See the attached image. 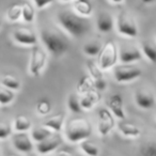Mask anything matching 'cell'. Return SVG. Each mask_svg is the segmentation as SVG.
Segmentation results:
<instances>
[{
    "mask_svg": "<svg viewBox=\"0 0 156 156\" xmlns=\"http://www.w3.org/2000/svg\"><path fill=\"white\" fill-rule=\"evenodd\" d=\"M101 101V93L98 90H91L83 94V96L80 98V105L83 110H91L93 109L98 102Z\"/></svg>",
    "mask_w": 156,
    "mask_h": 156,
    "instance_id": "obj_16",
    "label": "cell"
},
{
    "mask_svg": "<svg viewBox=\"0 0 156 156\" xmlns=\"http://www.w3.org/2000/svg\"><path fill=\"white\" fill-rule=\"evenodd\" d=\"M14 98H15L14 91L3 87L2 85H0V105L7 106V105L11 104L13 102Z\"/></svg>",
    "mask_w": 156,
    "mask_h": 156,
    "instance_id": "obj_27",
    "label": "cell"
},
{
    "mask_svg": "<svg viewBox=\"0 0 156 156\" xmlns=\"http://www.w3.org/2000/svg\"><path fill=\"white\" fill-rule=\"evenodd\" d=\"M103 45L98 41H91L89 43H86L83 45V52L89 57H95L100 54Z\"/></svg>",
    "mask_w": 156,
    "mask_h": 156,
    "instance_id": "obj_28",
    "label": "cell"
},
{
    "mask_svg": "<svg viewBox=\"0 0 156 156\" xmlns=\"http://www.w3.org/2000/svg\"><path fill=\"white\" fill-rule=\"evenodd\" d=\"M52 135V132L50 129H48L45 126H37L31 129V138L35 142H41V141L45 140L46 138H48L49 136Z\"/></svg>",
    "mask_w": 156,
    "mask_h": 156,
    "instance_id": "obj_23",
    "label": "cell"
},
{
    "mask_svg": "<svg viewBox=\"0 0 156 156\" xmlns=\"http://www.w3.org/2000/svg\"><path fill=\"white\" fill-rule=\"evenodd\" d=\"M10 156H18V155H15V154H12V155H10Z\"/></svg>",
    "mask_w": 156,
    "mask_h": 156,
    "instance_id": "obj_41",
    "label": "cell"
},
{
    "mask_svg": "<svg viewBox=\"0 0 156 156\" xmlns=\"http://www.w3.org/2000/svg\"><path fill=\"white\" fill-rule=\"evenodd\" d=\"M142 55L145 56L152 63L156 64V42L153 40H144L140 44Z\"/></svg>",
    "mask_w": 156,
    "mask_h": 156,
    "instance_id": "obj_19",
    "label": "cell"
},
{
    "mask_svg": "<svg viewBox=\"0 0 156 156\" xmlns=\"http://www.w3.org/2000/svg\"><path fill=\"white\" fill-rule=\"evenodd\" d=\"M13 126L7 121H0V140H5L13 134Z\"/></svg>",
    "mask_w": 156,
    "mask_h": 156,
    "instance_id": "obj_34",
    "label": "cell"
},
{
    "mask_svg": "<svg viewBox=\"0 0 156 156\" xmlns=\"http://www.w3.org/2000/svg\"><path fill=\"white\" fill-rule=\"evenodd\" d=\"M22 18L26 23H32L34 20L35 11L33 5L28 1H25L22 5Z\"/></svg>",
    "mask_w": 156,
    "mask_h": 156,
    "instance_id": "obj_30",
    "label": "cell"
},
{
    "mask_svg": "<svg viewBox=\"0 0 156 156\" xmlns=\"http://www.w3.org/2000/svg\"><path fill=\"white\" fill-rule=\"evenodd\" d=\"M63 1H69V0H63Z\"/></svg>",
    "mask_w": 156,
    "mask_h": 156,
    "instance_id": "obj_43",
    "label": "cell"
},
{
    "mask_svg": "<svg viewBox=\"0 0 156 156\" xmlns=\"http://www.w3.org/2000/svg\"><path fill=\"white\" fill-rule=\"evenodd\" d=\"M92 134V125L87 119L75 118L67 122L64 129V136L72 143H79L88 139Z\"/></svg>",
    "mask_w": 156,
    "mask_h": 156,
    "instance_id": "obj_3",
    "label": "cell"
},
{
    "mask_svg": "<svg viewBox=\"0 0 156 156\" xmlns=\"http://www.w3.org/2000/svg\"><path fill=\"white\" fill-rule=\"evenodd\" d=\"M112 72L115 81L121 83L134 81L142 75V69L132 63L130 64H125V63L117 64L112 69Z\"/></svg>",
    "mask_w": 156,
    "mask_h": 156,
    "instance_id": "obj_5",
    "label": "cell"
},
{
    "mask_svg": "<svg viewBox=\"0 0 156 156\" xmlns=\"http://www.w3.org/2000/svg\"><path fill=\"white\" fill-rule=\"evenodd\" d=\"M11 141L14 149L20 153H30L33 150V140L26 132L14 133L11 136Z\"/></svg>",
    "mask_w": 156,
    "mask_h": 156,
    "instance_id": "obj_9",
    "label": "cell"
},
{
    "mask_svg": "<svg viewBox=\"0 0 156 156\" xmlns=\"http://www.w3.org/2000/svg\"><path fill=\"white\" fill-rule=\"evenodd\" d=\"M108 109L115 118L120 120H125L126 113L124 109L123 98L120 94H113L110 96L108 101Z\"/></svg>",
    "mask_w": 156,
    "mask_h": 156,
    "instance_id": "obj_14",
    "label": "cell"
},
{
    "mask_svg": "<svg viewBox=\"0 0 156 156\" xmlns=\"http://www.w3.org/2000/svg\"><path fill=\"white\" fill-rule=\"evenodd\" d=\"M87 69L89 71V74L91 76V78L94 80L96 79H100V78H103V71L101 69V67L98 66V62H94L93 60H88L87 62Z\"/></svg>",
    "mask_w": 156,
    "mask_h": 156,
    "instance_id": "obj_32",
    "label": "cell"
},
{
    "mask_svg": "<svg viewBox=\"0 0 156 156\" xmlns=\"http://www.w3.org/2000/svg\"><path fill=\"white\" fill-rule=\"evenodd\" d=\"M31 128H32V122L29 118L25 115H18L13 120V129L15 132H28Z\"/></svg>",
    "mask_w": 156,
    "mask_h": 156,
    "instance_id": "obj_20",
    "label": "cell"
},
{
    "mask_svg": "<svg viewBox=\"0 0 156 156\" xmlns=\"http://www.w3.org/2000/svg\"><path fill=\"white\" fill-rule=\"evenodd\" d=\"M74 9L78 15L88 17L92 14V5L90 1H80L75 0L74 1Z\"/></svg>",
    "mask_w": 156,
    "mask_h": 156,
    "instance_id": "obj_24",
    "label": "cell"
},
{
    "mask_svg": "<svg viewBox=\"0 0 156 156\" xmlns=\"http://www.w3.org/2000/svg\"><path fill=\"white\" fill-rule=\"evenodd\" d=\"M62 144V138L58 135H51L45 140L37 143V152L41 155H47L51 152L56 151Z\"/></svg>",
    "mask_w": 156,
    "mask_h": 156,
    "instance_id": "obj_12",
    "label": "cell"
},
{
    "mask_svg": "<svg viewBox=\"0 0 156 156\" xmlns=\"http://www.w3.org/2000/svg\"><path fill=\"white\" fill-rule=\"evenodd\" d=\"M115 115L107 108H102L98 111V132L101 136H107L115 128Z\"/></svg>",
    "mask_w": 156,
    "mask_h": 156,
    "instance_id": "obj_8",
    "label": "cell"
},
{
    "mask_svg": "<svg viewBox=\"0 0 156 156\" xmlns=\"http://www.w3.org/2000/svg\"><path fill=\"white\" fill-rule=\"evenodd\" d=\"M35 109L40 115H46L51 111V104L46 98H42V100L37 101V105H35Z\"/></svg>",
    "mask_w": 156,
    "mask_h": 156,
    "instance_id": "obj_33",
    "label": "cell"
},
{
    "mask_svg": "<svg viewBox=\"0 0 156 156\" xmlns=\"http://www.w3.org/2000/svg\"><path fill=\"white\" fill-rule=\"evenodd\" d=\"M135 103L136 105L141 109H144V110H149V109H152L155 105L156 101H155V96L149 90H137L135 92Z\"/></svg>",
    "mask_w": 156,
    "mask_h": 156,
    "instance_id": "obj_13",
    "label": "cell"
},
{
    "mask_svg": "<svg viewBox=\"0 0 156 156\" xmlns=\"http://www.w3.org/2000/svg\"><path fill=\"white\" fill-rule=\"evenodd\" d=\"M67 108L73 113H79L83 108L80 105V98H78L76 93H72L67 98Z\"/></svg>",
    "mask_w": 156,
    "mask_h": 156,
    "instance_id": "obj_31",
    "label": "cell"
},
{
    "mask_svg": "<svg viewBox=\"0 0 156 156\" xmlns=\"http://www.w3.org/2000/svg\"><path fill=\"white\" fill-rule=\"evenodd\" d=\"M115 27L118 32L126 37H136L138 35V27L132 14L126 11H122L118 14L115 20Z\"/></svg>",
    "mask_w": 156,
    "mask_h": 156,
    "instance_id": "obj_6",
    "label": "cell"
},
{
    "mask_svg": "<svg viewBox=\"0 0 156 156\" xmlns=\"http://www.w3.org/2000/svg\"><path fill=\"white\" fill-rule=\"evenodd\" d=\"M13 40L17 44L24 46H34L37 43V37L31 29L29 28H18L14 30Z\"/></svg>",
    "mask_w": 156,
    "mask_h": 156,
    "instance_id": "obj_11",
    "label": "cell"
},
{
    "mask_svg": "<svg viewBox=\"0 0 156 156\" xmlns=\"http://www.w3.org/2000/svg\"><path fill=\"white\" fill-rule=\"evenodd\" d=\"M80 1H90V0H80Z\"/></svg>",
    "mask_w": 156,
    "mask_h": 156,
    "instance_id": "obj_42",
    "label": "cell"
},
{
    "mask_svg": "<svg viewBox=\"0 0 156 156\" xmlns=\"http://www.w3.org/2000/svg\"><path fill=\"white\" fill-rule=\"evenodd\" d=\"M143 55L141 49L134 45H123L119 49V60L121 63L130 64L142 59Z\"/></svg>",
    "mask_w": 156,
    "mask_h": 156,
    "instance_id": "obj_10",
    "label": "cell"
},
{
    "mask_svg": "<svg viewBox=\"0 0 156 156\" xmlns=\"http://www.w3.org/2000/svg\"><path fill=\"white\" fill-rule=\"evenodd\" d=\"M117 128L119 133L125 138H139L141 135V129L135 124H132L129 122H125L124 120H121L119 123L117 124Z\"/></svg>",
    "mask_w": 156,
    "mask_h": 156,
    "instance_id": "obj_15",
    "label": "cell"
},
{
    "mask_svg": "<svg viewBox=\"0 0 156 156\" xmlns=\"http://www.w3.org/2000/svg\"><path fill=\"white\" fill-rule=\"evenodd\" d=\"M28 156H35V154H29Z\"/></svg>",
    "mask_w": 156,
    "mask_h": 156,
    "instance_id": "obj_40",
    "label": "cell"
},
{
    "mask_svg": "<svg viewBox=\"0 0 156 156\" xmlns=\"http://www.w3.org/2000/svg\"><path fill=\"white\" fill-rule=\"evenodd\" d=\"M1 85L12 91H18L22 87V83L18 78H16L13 75H5L1 78Z\"/></svg>",
    "mask_w": 156,
    "mask_h": 156,
    "instance_id": "obj_26",
    "label": "cell"
},
{
    "mask_svg": "<svg viewBox=\"0 0 156 156\" xmlns=\"http://www.w3.org/2000/svg\"><path fill=\"white\" fill-rule=\"evenodd\" d=\"M115 26V20L113 17L107 12H102L98 14V20H96V27L98 30L102 33H108L112 30Z\"/></svg>",
    "mask_w": 156,
    "mask_h": 156,
    "instance_id": "obj_17",
    "label": "cell"
},
{
    "mask_svg": "<svg viewBox=\"0 0 156 156\" xmlns=\"http://www.w3.org/2000/svg\"><path fill=\"white\" fill-rule=\"evenodd\" d=\"M41 41L46 50L55 58H60L65 55L71 46L66 35L52 28H46L41 31Z\"/></svg>",
    "mask_w": 156,
    "mask_h": 156,
    "instance_id": "obj_2",
    "label": "cell"
},
{
    "mask_svg": "<svg viewBox=\"0 0 156 156\" xmlns=\"http://www.w3.org/2000/svg\"><path fill=\"white\" fill-rule=\"evenodd\" d=\"M94 90V81L90 75H85L80 78L77 83V92L79 94H86L87 92Z\"/></svg>",
    "mask_w": 156,
    "mask_h": 156,
    "instance_id": "obj_22",
    "label": "cell"
},
{
    "mask_svg": "<svg viewBox=\"0 0 156 156\" xmlns=\"http://www.w3.org/2000/svg\"><path fill=\"white\" fill-rule=\"evenodd\" d=\"M0 27H1V24H0Z\"/></svg>",
    "mask_w": 156,
    "mask_h": 156,
    "instance_id": "obj_44",
    "label": "cell"
},
{
    "mask_svg": "<svg viewBox=\"0 0 156 156\" xmlns=\"http://www.w3.org/2000/svg\"><path fill=\"white\" fill-rule=\"evenodd\" d=\"M136 156H156V140L147 141L139 145Z\"/></svg>",
    "mask_w": 156,
    "mask_h": 156,
    "instance_id": "obj_21",
    "label": "cell"
},
{
    "mask_svg": "<svg viewBox=\"0 0 156 156\" xmlns=\"http://www.w3.org/2000/svg\"><path fill=\"white\" fill-rule=\"evenodd\" d=\"M22 5L14 3L8 9L7 11V18L9 22L15 23L22 18Z\"/></svg>",
    "mask_w": 156,
    "mask_h": 156,
    "instance_id": "obj_29",
    "label": "cell"
},
{
    "mask_svg": "<svg viewBox=\"0 0 156 156\" xmlns=\"http://www.w3.org/2000/svg\"><path fill=\"white\" fill-rule=\"evenodd\" d=\"M47 56L44 49L40 46H33L31 51L30 62H29V73L33 77H39L45 69Z\"/></svg>",
    "mask_w": 156,
    "mask_h": 156,
    "instance_id": "obj_7",
    "label": "cell"
},
{
    "mask_svg": "<svg viewBox=\"0 0 156 156\" xmlns=\"http://www.w3.org/2000/svg\"><path fill=\"white\" fill-rule=\"evenodd\" d=\"M111 2H113V3H117V5H119V3H122L124 1V0H110Z\"/></svg>",
    "mask_w": 156,
    "mask_h": 156,
    "instance_id": "obj_39",
    "label": "cell"
},
{
    "mask_svg": "<svg viewBox=\"0 0 156 156\" xmlns=\"http://www.w3.org/2000/svg\"><path fill=\"white\" fill-rule=\"evenodd\" d=\"M79 147L87 156H98V154H100L98 145L92 141L88 140V139L79 142Z\"/></svg>",
    "mask_w": 156,
    "mask_h": 156,
    "instance_id": "obj_25",
    "label": "cell"
},
{
    "mask_svg": "<svg viewBox=\"0 0 156 156\" xmlns=\"http://www.w3.org/2000/svg\"><path fill=\"white\" fill-rule=\"evenodd\" d=\"M33 2H34L35 7H37V9H43L46 5L54 2V0H33Z\"/></svg>",
    "mask_w": 156,
    "mask_h": 156,
    "instance_id": "obj_36",
    "label": "cell"
},
{
    "mask_svg": "<svg viewBox=\"0 0 156 156\" xmlns=\"http://www.w3.org/2000/svg\"><path fill=\"white\" fill-rule=\"evenodd\" d=\"M119 61V49L113 41H107L98 55V64L103 72L112 69Z\"/></svg>",
    "mask_w": 156,
    "mask_h": 156,
    "instance_id": "obj_4",
    "label": "cell"
},
{
    "mask_svg": "<svg viewBox=\"0 0 156 156\" xmlns=\"http://www.w3.org/2000/svg\"><path fill=\"white\" fill-rule=\"evenodd\" d=\"M65 122V115L64 113H58L49 117L47 120H45L43 123V126L47 127L52 133H59L62 130Z\"/></svg>",
    "mask_w": 156,
    "mask_h": 156,
    "instance_id": "obj_18",
    "label": "cell"
},
{
    "mask_svg": "<svg viewBox=\"0 0 156 156\" xmlns=\"http://www.w3.org/2000/svg\"><path fill=\"white\" fill-rule=\"evenodd\" d=\"M140 1L142 3H145V5H149V3H153L156 0H140Z\"/></svg>",
    "mask_w": 156,
    "mask_h": 156,
    "instance_id": "obj_38",
    "label": "cell"
},
{
    "mask_svg": "<svg viewBox=\"0 0 156 156\" xmlns=\"http://www.w3.org/2000/svg\"><path fill=\"white\" fill-rule=\"evenodd\" d=\"M106 88H107V81L104 77L94 80V89H96L98 91H104Z\"/></svg>",
    "mask_w": 156,
    "mask_h": 156,
    "instance_id": "obj_35",
    "label": "cell"
},
{
    "mask_svg": "<svg viewBox=\"0 0 156 156\" xmlns=\"http://www.w3.org/2000/svg\"><path fill=\"white\" fill-rule=\"evenodd\" d=\"M58 23L69 35L79 39L90 30V22L87 17L78 15L72 11H62L57 16Z\"/></svg>",
    "mask_w": 156,
    "mask_h": 156,
    "instance_id": "obj_1",
    "label": "cell"
},
{
    "mask_svg": "<svg viewBox=\"0 0 156 156\" xmlns=\"http://www.w3.org/2000/svg\"><path fill=\"white\" fill-rule=\"evenodd\" d=\"M56 156H74L72 153H69V151H64V150H61L57 153Z\"/></svg>",
    "mask_w": 156,
    "mask_h": 156,
    "instance_id": "obj_37",
    "label": "cell"
}]
</instances>
